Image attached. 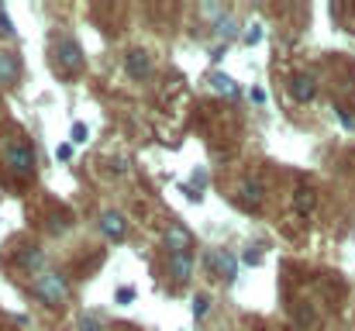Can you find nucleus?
<instances>
[{
  "instance_id": "obj_1",
  "label": "nucleus",
  "mask_w": 355,
  "mask_h": 331,
  "mask_svg": "<svg viewBox=\"0 0 355 331\" xmlns=\"http://www.w3.org/2000/svg\"><path fill=\"white\" fill-rule=\"evenodd\" d=\"M52 66H55V73H62V76H80V73H83L87 56H83V49H80V42H76L73 35L55 38V45H52Z\"/></svg>"
},
{
  "instance_id": "obj_2",
  "label": "nucleus",
  "mask_w": 355,
  "mask_h": 331,
  "mask_svg": "<svg viewBox=\"0 0 355 331\" xmlns=\"http://www.w3.org/2000/svg\"><path fill=\"white\" fill-rule=\"evenodd\" d=\"M3 166H7L14 176H35L38 159H35L31 142H24V138H7V145H3Z\"/></svg>"
},
{
  "instance_id": "obj_3",
  "label": "nucleus",
  "mask_w": 355,
  "mask_h": 331,
  "mask_svg": "<svg viewBox=\"0 0 355 331\" xmlns=\"http://www.w3.org/2000/svg\"><path fill=\"white\" fill-rule=\"evenodd\" d=\"M31 294H35L49 311H59V307L66 304V297H69V287H66V276H59V273H42V276L31 283Z\"/></svg>"
},
{
  "instance_id": "obj_4",
  "label": "nucleus",
  "mask_w": 355,
  "mask_h": 331,
  "mask_svg": "<svg viewBox=\"0 0 355 331\" xmlns=\"http://www.w3.org/2000/svg\"><path fill=\"white\" fill-rule=\"evenodd\" d=\"M166 248H169V255H193V235H190V228L180 224V221H173L166 228Z\"/></svg>"
},
{
  "instance_id": "obj_5",
  "label": "nucleus",
  "mask_w": 355,
  "mask_h": 331,
  "mask_svg": "<svg viewBox=\"0 0 355 331\" xmlns=\"http://www.w3.org/2000/svg\"><path fill=\"white\" fill-rule=\"evenodd\" d=\"M207 266L214 269V276H221V280H228V283H232V280L238 276V259L232 255V252H228V248H218V252H211V255H207Z\"/></svg>"
},
{
  "instance_id": "obj_6",
  "label": "nucleus",
  "mask_w": 355,
  "mask_h": 331,
  "mask_svg": "<svg viewBox=\"0 0 355 331\" xmlns=\"http://www.w3.org/2000/svg\"><path fill=\"white\" fill-rule=\"evenodd\" d=\"M124 69H128V76H131V80H145V76L152 73V56H148V52H141V49H135V52H128V56H124Z\"/></svg>"
},
{
  "instance_id": "obj_7",
  "label": "nucleus",
  "mask_w": 355,
  "mask_h": 331,
  "mask_svg": "<svg viewBox=\"0 0 355 331\" xmlns=\"http://www.w3.org/2000/svg\"><path fill=\"white\" fill-rule=\"evenodd\" d=\"M290 94H293L297 104H307V101H314V94H318V80H314L311 73H297V76L290 80Z\"/></svg>"
},
{
  "instance_id": "obj_8",
  "label": "nucleus",
  "mask_w": 355,
  "mask_h": 331,
  "mask_svg": "<svg viewBox=\"0 0 355 331\" xmlns=\"http://www.w3.org/2000/svg\"><path fill=\"white\" fill-rule=\"evenodd\" d=\"M101 231H104V238H111V241H121V238L128 235L124 214H118V211H104V214H101Z\"/></svg>"
},
{
  "instance_id": "obj_9",
  "label": "nucleus",
  "mask_w": 355,
  "mask_h": 331,
  "mask_svg": "<svg viewBox=\"0 0 355 331\" xmlns=\"http://www.w3.org/2000/svg\"><path fill=\"white\" fill-rule=\"evenodd\" d=\"M169 276L176 287H183L193 276V255H169Z\"/></svg>"
},
{
  "instance_id": "obj_10",
  "label": "nucleus",
  "mask_w": 355,
  "mask_h": 331,
  "mask_svg": "<svg viewBox=\"0 0 355 331\" xmlns=\"http://www.w3.org/2000/svg\"><path fill=\"white\" fill-rule=\"evenodd\" d=\"M207 83H211V90H214V94H221V97H228V101H238V97H241L238 83L228 76V73H211V80H207Z\"/></svg>"
},
{
  "instance_id": "obj_11",
  "label": "nucleus",
  "mask_w": 355,
  "mask_h": 331,
  "mask_svg": "<svg viewBox=\"0 0 355 331\" xmlns=\"http://www.w3.org/2000/svg\"><path fill=\"white\" fill-rule=\"evenodd\" d=\"M21 80V59L14 52H0V83H17Z\"/></svg>"
},
{
  "instance_id": "obj_12",
  "label": "nucleus",
  "mask_w": 355,
  "mask_h": 331,
  "mask_svg": "<svg viewBox=\"0 0 355 331\" xmlns=\"http://www.w3.org/2000/svg\"><path fill=\"white\" fill-rule=\"evenodd\" d=\"M241 197L252 204V207H259L262 204V197H266V187H262V180H255V176H248V180H241Z\"/></svg>"
},
{
  "instance_id": "obj_13",
  "label": "nucleus",
  "mask_w": 355,
  "mask_h": 331,
  "mask_svg": "<svg viewBox=\"0 0 355 331\" xmlns=\"http://www.w3.org/2000/svg\"><path fill=\"white\" fill-rule=\"evenodd\" d=\"M314 204H318V197H314V190H311V187H300V190L293 194V207H297V214H304V218H307V214L314 211Z\"/></svg>"
},
{
  "instance_id": "obj_14",
  "label": "nucleus",
  "mask_w": 355,
  "mask_h": 331,
  "mask_svg": "<svg viewBox=\"0 0 355 331\" xmlns=\"http://www.w3.org/2000/svg\"><path fill=\"white\" fill-rule=\"evenodd\" d=\"M214 31H218V35H221L225 42H228V38H235V17H228V14H225V17H218Z\"/></svg>"
},
{
  "instance_id": "obj_15",
  "label": "nucleus",
  "mask_w": 355,
  "mask_h": 331,
  "mask_svg": "<svg viewBox=\"0 0 355 331\" xmlns=\"http://www.w3.org/2000/svg\"><path fill=\"white\" fill-rule=\"evenodd\" d=\"M42 262H45V255H42L35 245H31V252H24V255H21V266H24V269H38Z\"/></svg>"
},
{
  "instance_id": "obj_16",
  "label": "nucleus",
  "mask_w": 355,
  "mask_h": 331,
  "mask_svg": "<svg viewBox=\"0 0 355 331\" xmlns=\"http://www.w3.org/2000/svg\"><path fill=\"white\" fill-rule=\"evenodd\" d=\"M69 138H73V145H83V142L90 138L87 124H83V121H73V128H69Z\"/></svg>"
},
{
  "instance_id": "obj_17",
  "label": "nucleus",
  "mask_w": 355,
  "mask_h": 331,
  "mask_svg": "<svg viewBox=\"0 0 355 331\" xmlns=\"http://www.w3.org/2000/svg\"><path fill=\"white\" fill-rule=\"evenodd\" d=\"M207 307H211V297H207V294H197V297H193V318H204Z\"/></svg>"
},
{
  "instance_id": "obj_18",
  "label": "nucleus",
  "mask_w": 355,
  "mask_h": 331,
  "mask_svg": "<svg viewBox=\"0 0 355 331\" xmlns=\"http://www.w3.org/2000/svg\"><path fill=\"white\" fill-rule=\"evenodd\" d=\"M241 38H245V45H259V42H262V28H259V24H248Z\"/></svg>"
},
{
  "instance_id": "obj_19",
  "label": "nucleus",
  "mask_w": 355,
  "mask_h": 331,
  "mask_svg": "<svg viewBox=\"0 0 355 331\" xmlns=\"http://www.w3.org/2000/svg\"><path fill=\"white\" fill-rule=\"evenodd\" d=\"M80 331H104V325H101V318L83 314V318H80Z\"/></svg>"
},
{
  "instance_id": "obj_20",
  "label": "nucleus",
  "mask_w": 355,
  "mask_h": 331,
  "mask_svg": "<svg viewBox=\"0 0 355 331\" xmlns=\"http://www.w3.org/2000/svg\"><path fill=\"white\" fill-rule=\"evenodd\" d=\"M0 31H3V35H10V38L17 35V28H14V21H10V14H7L3 7H0Z\"/></svg>"
},
{
  "instance_id": "obj_21",
  "label": "nucleus",
  "mask_w": 355,
  "mask_h": 331,
  "mask_svg": "<svg viewBox=\"0 0 355 331\" xmlns=\"http://www.w3.org/2000/svg\"><path fill=\"white\" fill-rule=\"evenodd\" d=\"M131 300H135V290H131V287H121L118 290V304H131Z\"/></svg>"
},
{
  "instance_id": "obj_22",
  "label": "nucleus",
  "mask_w": 355,
  "mask_h": 331,
  "mask_svg": "<svg viewBox=\"0 0 355 331\" xmlns=\"http://www.w3.org/2000/svg\"><path fill=\"white\" fill-rule=\"evenodd\" d=\"M55 155H59V159H69V155H73V145H59V152H55Z\"/></svg>"
},
{
  "instance_id": "obj_23",
  "label": "nucleus",
  "mask_w": 355,
  "mask_h": 331,
  "mask_svg": "<svg viewBox=\"0 0 355 331\" xmlns=\"http://www.w3.org/2000/svg\"><path fill=\"white\" fill-rule=\"evenodd\" d=\"M193 183H197V187H207V173H204V169H200V173H193Z\"/></svg>"
}]
</instances>
